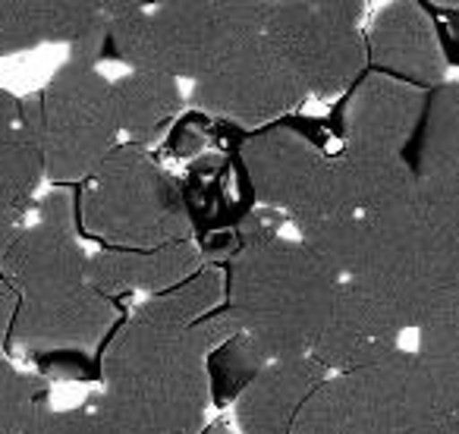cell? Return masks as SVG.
Masks as SVG:
<instances>
[{"label":"cell","mask_w":459,"mask_h":434,"mask_svg":"<svg viewBox=\"0 0 459 434\" xmlns=\"http://www.w3.org/2000/svg\"><path fill=\"white\" fill-rule=\"evenodd\" d=\"M239 334L227 306L192 327L133 312L104 346L101 403L135 434H202L211 403L208 356Z\"/></svg>","instance_id":"cell-1"},{"label":"cell","mask_w":459,"mask_h":434,"mask_svg":"<svg viewBox=\"0 0 459 434\" xmlns=\"http://www.w3.org/2000/svg\"><path fill=\"white\" fill-rule=\"evenodd\" d=\"M340 274L302 239L264 233L243 246L227 274L223 306L268 362L312 352L331 318Z\"/></svg>","instance_id":"cell-2"},{"label":"cell","mask_w":459,"mask_h":434,"mask_svg":"<svg viewBox=\"0 0 459 434\" xmlns=\"http://www.w3.org/2000/svg\"><path fill=\"white\" fill-rule=\"evenodd\" d=\"M85 265L89 256L79 249L76 224L39 217L22 230L0 274L20 296L16 343L29 350H82L110 331L114 302L91 287Z\"/></svg>","instance_id":"cell-3"},{"label":"cell","mask_w":459,"mask_h":434,"mask_svg":"<svg viewBox=\"0 0 459 434\" xmlns=\"http://www.w3.org/2000/svg\"><path fill=\"white\" fill-rule=\"evenodd\" d=\"M108 45L129 70L198 79L264 29L268 4H104Z\"/></svg>","instance_id":"cell-4"},{"label":"cell","mask_w":459,"mask_h":434,"mask_svg":"<svg viewBox=\"0 0 459 434\" xmlns=\"http://www.w3.org/2000/svg\"><path fill=\"white\" fill-rule=\"evenodd\" d=\"M76 217L89 237L110 249H158L192 233L177 179L133 142H120L82 183Z\"/></svg>","instance_id":"cell-5"},{"label":"cell","mask_w":459,"mask_h":434,"mask_svg":"<svg viewBox=\"0 0 459 434\" xmlns=\"http://www.w3.org/2000/svg\"><path fill=\"white\" fill-rule=\"evenodd\" d=\"M440 415L425 362L400 350L371 369L327 375L302 406L293 434H409Z\"/></svg>","instance_id":"cell-6"},{"label":"cell","mask_w":459,"mask_h":434,"mask_svg":"<svg viewBox=\"0 0 459 434\" xmlns=\"http://www.w3.org/2000/svg\"><path fill=\"white\" fill-rule=\"evenodd\" d=\"M22 104L51 183H85L120 145L110 79L95 64L66 60L51 82Z\"/></svg>","instance_id":"cell-7"},{"label":"cell","mask_w":459,"mask_h":434,"mask_svg":"<svg viewBox=\"0 0 459 434\" xmlns=\"http://www.w3.org/2000/svg\"><path fill=\"white\" fill-rule=\"evenodd\" d=\"M362 13L365 4L356 0L268 4L262 35L306 95H340L368 64V48L359 32Z\"/></svg>","instance_id":"cell-8"},{"label":"cell","mask_w":459,"mask_h":434,"mask_svg":"<svg viewBox=\"0 0 459 434\" xmlns=\"http://www.w3.org/2000/svg\"><path fill=\"white\" fill-rule=\"evenodd\" d=\"M306 89L283 57L264 41L249 39L204 73L189 91V104L239 126H268L306 101Z\"/></svg>","instance_id":"cell-9"},{"label":"cell","mask_w":459,"mask_h":434,"mask_svg":"<svg viewBox=\"0 0 459 434\" xmlns=\"http://www.w3.org/2000/svg\"><path fill=\"white\" fill-rule=\"evenodd\" d=\"M255 202L299 221L315 208L331 177V158L293 129H262L243 145Z\"/></svg>","instance_id":"cell-10"},{"label":"cell","mask_w":459,"mask_h":434,"mask_svg":"<svg viewBox=\"0 0 459 434\" xmlns=\"http://www.w3.org/2000/svg\"><path fill=\"white\" fill-rule=\"evenodd\" d=\"M403 331H406V325L390 302H384L362 283L340 281L331 318H327L325 331L308 356L327 375L371 369V365L387 362L390 356L403 350Z\"/></svg>","instance_id":"cell-11"},{"label":"cell","mask_w":459,"mask_h":434,"mask_svg":"<svg viewBox=\"0 0 459 434\" xmlns=\"http://www.w3.org/2000/svg\"><path fill=\"white\" fill-rule=\"evenodd\" d=\"M39 45H70V60L98 66L108 48L104 4H0V57Z\"/></svg>","instance_id":"cell-12"},{"label":"cell","mask_w":459,"mask_h":434,"mask_svg":"<svg viewBox=\"0 0 459 434\" xmlns=\"http://www.w3.org/2000/svg\"><path fill=\"white\" fill-rule=\"evenodd\" d=\"M428 91L390 79L384 73L365 76L343 110L346 152L403 154L419 133Z\"/></svg>","instance_id":"cell-13"},{"label":"cell","mask_w":459,"mask_h":434,"mask_svg":"<svg viewBox=\"0 0 459 434\" xmlns=\"http://www.w3.org/2000/svg\"><path fill=\"white\" fill-rule=\"evenodd\" d=\"M365 48L384 76L412 89L431 91L446 82V57L431 16L419 4H387L371 22Z\"/></svg>","instance_id":"cell-14"},{"label":"cell","mask_w":459,"mask_h":434,"mask_svg":"<svg viewBox=\"0 0 459 434\" xmlns=\"http://www.w3.org/2000/svg\"><path fill=\"white\" fill-rule=\"evenodd\" d=\"M325 378L327 371L312 356L268 362L233 400L239 434H293L302 406Z\"/></svg>","instance_id":"cell-15"},{"label":"cell","mask_w":459,"mask_h":434,"mask_svg":"<svg viewBox=\"0 0 459 434\" xmlns=\"http://www.w3.org/2000/svg\"><path fill=\"white\" fill-rule=\"evenodd\" d=\"M89 281L101 296L167 293L204 268V256L192 239L158 249H104L89 256Z\"/></svg>","instance_id":"cell-16"},{"label":"cell","mask_w":459,"mask_h":434,"mask_svg":"<svg viewBox=\"0 0 459 434\" xmlns=\"http://www.w3.org/2000/svg\"><path fill=\"white\" fill-rule=\"evenodd\" d=\"M419 214L440 308L459 293V170L419 177Z\"/></svg>","instance_id":"cell-17"},{"label":"cell","mask_w":459,"mask_h":434,"mask_svg":"<svg viewBox=\"0 0 459 434\" xmlns=\"http://www.w3.org/2000/svg\"><path fill=\"white\" fill-rule=\"evenodd\" d=\"M110 95L120 133H126V142L145 148L160 139V133L177 120L183 108L179 82L164 73L129 70L126 76L110 82Z\"/></svg>","instance_id":"cell-18"},{"label":"cell","mask_w":459,"mask_h":434,"mask_svg":"<svg viewBox=\"0 0 459 434\" xmlns=\"http://www.w3.org/2000/svg\"><path fill=\"white\" fill-rule=\"evenodd\" d=\"M415 139V158L409 161L415 177L459 170V82H444L428 91Z\"/></svg>","instance_id":"cell-19"},{"label":"cell","mask_w":459,"mask_h":434,"mask_svg":"<svg viewBox=\"0 0 459 434\" xmlns=\"http://www.w3.org/2000/svg\"><path fill=\"white\" fill-rule=\"evenodd\" d=\"M51 415L48 384L0 356V434H41Z\"/></svg>","instance_id":"cell-20"},{"label":"cell","mask_w":459,"mask_h":434,"mask_svg":"<svg viewBox=\"0 0 459 434\" xmlns=\"http://www.w3.org/2000/svg\"><path fill=\"white\" fill-rule=\"evenodd\" d=\"M264 365H268L264 352L239 331L237 337L227 340L223 346H217L208 356V378H211V384H221L223 394H230L237 400L246 390V384H249Z\"/></svg>","instance_id":"cell-21"},{"label":"cell","mask_w":459,"mask_h":434,"mask_svg":"<svg viewBox=\"0 0 459 434\" xmlns=\"http://www.w3.org/2000/svg\"><path fill=\"white\" fill-rule=\"evenodd\" d=\"M41 434H135L117 412H110L101 396H91L79 409H54Z\"/></svg>","instance_id":"cell-22"},{"label":"cell","mask_w":459,"mask_h":434,"mask_svg":"<svg viewBox=\"0 0 459 434\" xmlns=\"http://www.w3.org/2000/svg\"><path fill=\"white\" fill-rule=\"evenodd\" d=\"M16 308H20V296H16V290L0 277V350H4V340L13 334Z\"/></svg>","instance_id":"cell-23"},{"label":"cell","mask_w":459,"mask_h":434,"mask_svg":"<svg viewBox=\"0 0 459 434\" xmlns=\"http://www.w3.org/2000/svg\"><path fill=\"white\" fill-rule=\"evenodd\" d=\"M409 434H446V415H440V419L428 421V425L415 428V431H409Z\"/></svg>","instance_id":"cell-24"},{"label":"cell","mask_w":459,"mask_h":434,"mask_svg":"<svg viewBox=\"0 0 459 434\" xmlns=\"http://www.w3.org/2000/svg\"><path fill=\"white\" fill-rule=\"evenodd\" d=\"M446 434H459V412L446 415Z\"/></svg>","instance_id":"cell-25"},{"label":"cell","mask_w":459,"mask_h":434,"mask_svg":"<svg viewBox=\"0 0 459 434\" xmlns=\"http://www.w3.org/2000/svg\"><path fill=\"white\" fill-rule=\"evenodd\" d=\"M202 434H237V431H230V428H223V425H211V428H204Z\"/></svg>","instance_id":"cell-26"}]
</instances>
